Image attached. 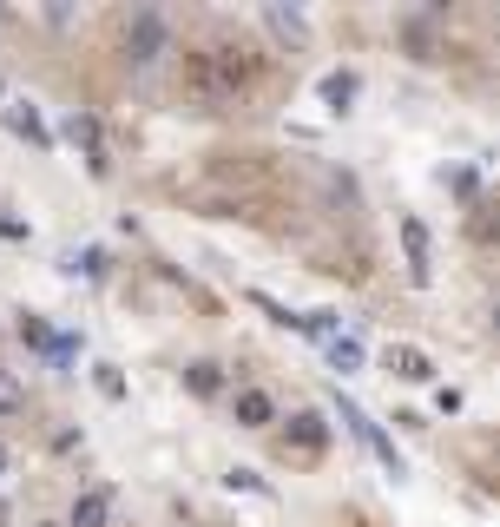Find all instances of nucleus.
Returning a JSON list of instances; mask_svg holds the SVG:
<instances>
[{
	"mask_svg": "<svg viewBox=\"0 0 500 527\" xmlns=\"http://www.w3.org/2000/svg\"><path fill=\"white\" fill-rule=\"evenodd\" d=\"M165 53H172V20L158 14V7H139L132 27H125V60L132 66H158Z\"/></svg>",
	"mask_w": 500,
	"mask_h": 527,
	"instance_id": "nucleus-1",
	"label": "nucleus"
},
{
	"mask_svg": "<svg viewBox=\"0 0 500 527\" xmlns=\"http://www.w3.org/2000/svg\"><path fill=\"white\" fill-rule=\"evenodd\" d=\"M336 416H343V422H349V435H356V442H362V448H369V455H375V462H382V468H389V475H402V448H395V442H389V435L375 429V422H369V416H362V409H356V402H349V396H336Z\"/></svg>",
	"mask_w": 500,
	"mask_h": 527,
	"instance_id": "nucleus-2",
	"label": "nucleus"
},
{
	"mask_svg": "<svg viewBox=\"0 0 500 527\" xmlns=\"http://www.w3.org/2000/svg\"><path fill=\"white\" fill-rule=\"evenodd\" d=\"M66 139L79 145V159H86V172L93 178H112V152H106V132H99V119L86 106L73 112V119H66Z\"/></svg>",
	"mask_w": 500,
	"mask_h": 527,
	"instance_id": "nucleus-3",
	"label": "nucleus"
},
{
	"mask_svg": "<svg viewBox=\"0 0 500 527\" xmlns=\"http://www.w3.org/2000/svg\"><path fill=\"white\" fill-rule=\"evenodd\" d=\"M0 119H7V132H20L33 152H53V132H47V119H40L33 99H0Z\"/></svg>",
	"mask_w": 500,
	"mask_h": 527,
	"instance_id": "nucleus-4",
	"label": "nucleus"
},
{
	"mask_svg": "<svg viewBox=\"0 0 500 527\" xmlns=\"http://www.w3.org/2000/svg\"><path fill=\"white\" fill-rule=\"evenodd\" d=\"M112 514H119L112 488H79L73 508H66V527H112Z\"/></svg>",
	"mask_w": 500,
	"mask_h": 527,
	"instance_id": "nucleus-5",
	"label": "nucleus"
},
{
	"mask_svg": "<svg viewBox=\"0 0 500 527\" xmlns=\"http://www.w3.org/2000/svg\"><path fill=\"white\" fill-rule=\"evenodd\" d=\"M283 442L297 448V455H310V462H316V455L329 448V422L316 416V409H297V416H290V429H283Z\"/></svg>",
	"mask_w": 500,
	"mask_h": 527,
	"instance_id": "nucleus-6",
	"label": "nucleus"
},
{
	"mask_svg": "<svg viewBox=\"0 0 500 527\" xmlns=\"http://www.w3.org/2000/svg\"><path fill=\"white\" fill-rule=\"evenodd\" d=\"M231 409H237V429H270V422H277V396H270V389H257V383L237 389Z\"/></svg>",
	"mask_w": 500,
	"mask_h": 527,
	"instance_id": "nucleus-7",
	"label": "nucleus"
},
{
	"mask_svg": "<svg viewBox=\"0 0 500 527\" xmlns=\"http://www.w3.org/2000/svg\"><path fill=\"white\" fill-rule=\"evenodd\" d=\"M316 93H323V112H336V119H343V112L356 106V93H362V73L336 66V73H323V86H316Z\"/></svg>",
	"mask_w": 500,
	"mask_h": 527,
	"instance_id": "nucleus-8",
	"label": "nucleus"
},
{
	"mask_svg": "<svg viewBox=\"0 0 500 527\" xmlns=\"http://www.w3.org/2000/svg\"><path fill=\"white\" fill-rule=\"evenodd\" d=\"M389 369L402 376V383H435V356L415 350V343H395V350H389Z\"/></svg>",
	"mask_w": 500,
	"mask_h": 527,
	"instance_id": "nucleus-9",
	"label": "nucleus"
},
{
	"mask_svg": "<svg viewBox=\"0 0 500 527\" xmlns=\"http://www.w3.org/2000/svg\"><path fill=\"white\" fill-rule=\"evenodd\" d=\"M402 251H408V277L428 284V224L422 218H402Z\"/></svg>",
	"mask_w": 500,
	"mask_h": 527,
	"instance_id": "nucleus-10",
	"label": "nucleus"
},
{
	"mask_svg": "<svg viewBox=\"0 0 500 527\" xmlns=\"http://www.w3.org/2000/svg\"><path fill=\"white\" fill-rule=\"evenodd\" d=\"M14 330H20V343H27V350H40V356H47V350H53V336H60V330H47V317H40V310H20Z\"/></svg>",
	"mask_w": 500,
	"mask_h": 527,
	"instance_id": "nucleus-11",
	"label": "nucleus"
},
{
	"mask_svg": "<svg viewBox=\"0 0 500 527\" xmlns=\"http://www.w3.org/2000/svg\"><path fill=\"white\" fill-rule=\"evenodd\" d=\"M185 389H191V396H218V389H224V369L218 363H185Z\"/></svg>",
	"mask_w": 500,
	"mask_h": 527,
	"instance_id": "nucleus-12",
	"label": "nucleus"
},
{
	"mask_svg": "<svg viewBox=\"0 0 500 527\" xmlns=\"http://www.w3.org/2000/svg\"><path fill=\"white\" fill-rule=\"evenodd\" d=\"M297 330H303V336H323V343H329V336H343V310H303Z\"/></svg>",
	"mask_w": 500,
	"mask_h": 527,
	"instance_id": "nucleus-13",
	"label": "nucleus"
},
{
	"mask_svg": "<svg viewBox=\"0 0 500 527\" xmlns=\"http://www.w3.org/2000/svg\"><path fill=\"white\" fill-rule=\"evenodd\" d=\"M323 350H329V369H362V343L356 336H329Z\"/></svg>",
	"mask_w": 500,
	"mask_h": 527,
	"instance_id": "nucleus-14",
	"label": "nucleus"
},
{
	"mask_svg": "<svg viewBox=\"0 0 500 527\" xmlns=\"http://www.w3.org/2000/svg\"><path fill=\"white\" fill-rule=\"evenodd\" d=\"M20 409H27V383L14 369H0V416H20Z\"/></svg>",
	"mask_w": 500,
	"mask_h": 527,
	"instance_id": "nucleus-15",
	"label": "nucleus"
},
{
	"mask_svg": "<svg viewBox=\"0 0 500 527\" xmlns=\"http://www.w3.org/2000/svg\"><path fill=\"white\" fill-rule=\"evenodd\" d=\"M106 264H112V257L99 251V244H86V251L66 257V271H79V277H106Z\"/></svg>",
	"mask_w": 500,
	"mask_h": 527,
	"instance_id": "nucleus-16",
	"label": "nucleus"
},
{
	"mask_svg": "<svg viewBox=\"0 0 500 527\" xmlns=\"http://www.w3.org/2000/svg\"><path fill=\"white\" fill-rule=\"evenodd\" d=\"M270 33H277V40H303V14H297V7H270Z\"/></svg>",
	"mask_w": 500,
	"mask_h": 527,
	"instance_id": "nucleus-17",
	"label": "nucleus"
},
{
	"mask_svg": "<svg viewBox=\"0 0 500 527\" xmlns=\"http://www.w3.org/2000/svg\"><path fill=\"white\" fill-rule=\"evenodd\" d=\"M224 488H231V495H264L270 501V481H257V468H231V475H224Z\"/></svg>",
	"mask_w": 500,
	"mask_h": 527,
	"instance_id": "nucleus-18",
	"label": "nucleus"
},
{
	"mask_svg": "<svg viewBox=\"0 0 500 527\" xmlns=\"http://www.w3.org/2000/svg\"><path fill=\"white\" fill-rule=\"evenodd\" d=\"M93 389H99L106 402H125V376H119L112 363H93Z\"/></svg>",
	"mask_w": 500,
	"mask_h": 527,
	"instance_id": "nucleus-19",
	"label": "nucleus"
},
{
	"mask_svg": "<svg viewBox=\"0 0 500 527\" xmlns=\"http://www.w3.org/2000/svg\"><path fill=\"white\" fill-rule=\"evenodd\" d=\"M0 238H14V244H20V238H27V224H20V218H7V211H0Z\"/></svg>",
	"mask_w": 500,
	"mask_h": 527,
	"instance_id": "nucleus-20",
	"label": "nucleus"
},
{
	"mask_svg": "<svg viewBox=\"0 0 500 527\" xmlns=\"http://www.w3.org/2000/svg\"><path fill=\"white\" fill-rule=\"evenodd\" d=\"M0 468H7V448H0ZM0 514H7V501H0Z\"/></svg>",
	"mask_w": 500,
	"mask_h": 527,
	"instance_id": "nucleus-21",
	"label": "nucleus"
},
{
	"mask_svg": "<svg viewBox=\"0 0 500 527\" xmlns=\"http://www.w3.org/2000/svg\"><path fill=\"white\" fill-rule=\"evenodd\" d=\"M0 27H7V7H0Z\"/></svg>",
	"mask_w": 500,
	"mask_h": 527,
	"instance_id": "nucleus-22",
	"label": "nucleus"
},
{
	"mask_svg": "<svg viewBox=\"0 0 500 527\" xmlns=\"http://www.w3.org/2000/svg\"><path fill=\"white\" fill-rule=\"evenodd\" d=\"M0 99H7V86H0Z\"/></svg>",
	"mask_w": 500,
	"mask_h": 527,
	"instance_id": "nucleus-23",
	"label": "nucleus"
}]
</instances>
